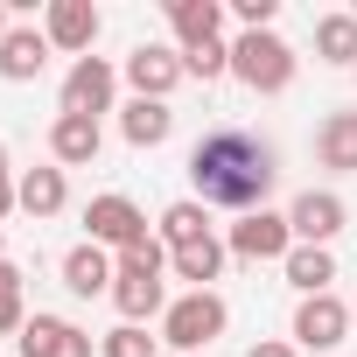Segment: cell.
I'll return each mask as SVG.
<instances>
[{"label":"cell","mask_w":357,"mask_h":357,"mask_svg":"<svg viewBox=\"0 0 357 357\" xmlns=\"http://www.w3.org/2000/svg\"><path fill=\"white\" fill-rule=\"evenodd\" d=\"M273 147L238 133V126H218L190 147V183L204 204L218 211H266V190H273Z\"/></svg>","instance_id":"1"},{"label":"cell","mask_w":357,"mask_h":357,"mask_svg":"<svg viewBox=\"0 0 357 357\" xmlns=\"http://www.w3.org/2000/svg\"><path fill=\"white\" fill-rule=\"evenodd\" d=\"M161 266H168V252L147 238V245H133V252H119V273H112V301H119V315L126 322H147V315H168V287H161Z\"/></svg>","instance_id":"2"},{"label":"cell","mask_w":357,"mask_h":357,"mask_svg":"<svg viewBox=\"0 0 357 357\" xmlns=\"http://www.w3.org/2000/svg\"><path fill=\"white\" fill-rule=\"evenodd\" d=\"M231 70H238V84L245 91H287L294 84V50L273 36V29H245L238 43H231Z\"/></svg>","instance_id":"3"},{"label":"cell","mask_w":357,"mask_h":357,"mask_svg":"<svg viewBox=\"0 0 357 357\" xmlns=\"http://www.w3.org/2000/svg\"><path fill=\"white\" fill-rule=\"evenodd\" d=\"M211 336H225V301L218 294H183V301H168V315H161V343H175V350H204Z\"/></svg>","instance_id":"4"},{"label":"cell","mask_w":357,"mask_h":357,"mask_svg":"<svg viewBox=\"0 0 357 357\" xmlns=\"http://www.w3.org/2000/svg\"><path fill=\"white\" fill-rule=\"evenodd\" d=\"M190 70H183V50H161V43H140L133 56H126V84L140 91V98H161L168 105V91L183 84Z\"/></svg>","instance_id":"5"},{"label":"cell","mask_w":357,"mask_h":357,"mask_svg":"<svg viewBox=\"0 0 357 357\" xmlns=\"http://www.w3.org/2000/svg\"><path fill=\"white\" fill-rule=\"evenodd\" d=\"M112 63L105 56H77L70 63V77H63V112H84V119H98V112H112Z\"/></svg>","instance_id":"6"},{"label":"cell","mask_w":357,"mask_h":357,"mask_svg":"<svg viewBox=\"0 0 357 357\" xmlns=\"http://www.w3.org/2000/svg\"><path fill=\"white\" fill-rule=\"evenodd\" d=\"M343 197H329V190H301L294 197V211H287V231H294V245H329L336 231H343Z\"/></svg>","instance_id":"7"},{"label":"cell","mask_w":357,"mask_h":357,"mask_svg":"<svg viewBox=\"0 0 357 357\" xmlns=\"http://www.w3.org/2000/svg\"><path fill=\"white\" fill-rule=\"evenodd\" d=\"M84 225H91V245H119V252L147 245V218H140V211H133L126 197H91Z\"/></svg>","instance_id":"8"},{"label":"cell","mask_w":357,"mask_h":357,"mask_svg":"<svg viewBox=\"0 0 357 357\" xmlns=\"http://www.w3.org/2000/svg\"><path fill=\"white\" fill-rule=\"evenodd\" d=\"M231 252H238V259H287V252H294V231H287L280 211H245V218L231 225Z\"/></svg>","instance_id":"9"},{"label":"cell","mask_w":357,"mask_h":357,"mask_svg":"<svg viewBox=\"0 0 357 357\" xmlns=\"http://www.w3.org/2000/svg\"><path fill=\"white\" fill-rule=\"evenodd\" d=\"M343 329H350V308H343L336 294H308V301L294 308V343H301V350H336Z\"/></svg>","instance_id":"10"},{"label":"cell","mask_w":357,"mask_h":357,"mask_svg":"<svg viewBox=\"0 0 357 357\" xmlns=\"http://www.w3.org/2000/svg\"><path fill=\"white\" fill-rule=\"evenodd\" d=\"M22 357H91V336L77 322H63V315H29Z\"/></svg>","instance_id":"11"},{"label":"cell","mask_w":357,"mask_h":357,"mask_svg":"<svg viewBox=\"0 0 357 357\" xmlns=\"http://www.w3.org/2000/svg\"><path fill=\"white\" fill-rule=\"evenodd\" d=\"M98 147H105L98 119H84V112H56V126H50V154H56L63 168H91Z\"/></svg>","instance_id":"12"},{"label":"cell","mask_w":357,"mask_h":357,"mask_svg":"<svg viewBox=\"0 0 357 357\" xmlns=\"http://www.w3.org/2000/svg\"><path fill=\"white\" fill-rule=\"evenodd\" d=\"M112 273H119V266H112V252H105V245H91V238L63 252V287H70V294H84V301H91V294H112Z\"/></svg>","instance_id":"13"},{"label":"cell","mask_w":357,"mask_h":357,"mask_svg":"<svg viewBox=\"0 0 357 357\" xmlns=\"http://www.w3.org/2000/svg\"><path fill=\"white\" fill-rule=\"evenodd\" d=\"M56 50H91L98 43V8H91V0H50V29H43Z\"/></svg>","instance_id":"14"},{"label":"cell","mask_w":357,"mask_h":357,"mask_svg":"<svg viewBox=\"0 0 357 357\" xmlns=\"http://www.w3.org/2000/svg\"><path fill=\"white\" fill-rule=\"evenodd\" d=\"M43 63H50V36L43 29H8V43H0V77L29 84V77H43Z\"/></svg>","instance_id":"15"},{"label":"cell","mask_w":357,"mask_h":357,"mask_svg":"<svg viewBox=\"0 0 357 357\" xmlns=\"http://www.w3.org/2000/svg\"><path fill=\"white\" fill-rule=\"evenodd\" d=\"M218 22H225V8H218V0H168V29L183 36V50L218 43Z\"/></svg>","instance_id":"16"},{"label":"cell","mask_w":357,"mask_h":357,"mask_svg":"<svg viewBox=\"0 0 357 357\" xmlns=\"http://www.w3.org/2000/svg\"><path fill=\"white\" fill-rule=\"evenodd\" d=\"M119 133H126L133 147H161V140L175 133V112H168L161 98H133V105L119 112Z\"/></svg>","instance_id":"17"},{"label":"cell","mask_w":357,"mask_h":357,"mask_svg":"<svg viewBox=\"0 0 357 357\" xmlns=\"http://www.w3.org/2000/svg\"><path fill=\"white\" fill-rule=\"evenodd\" d=\"M280 266H287V280L301 287V301H308V294H329V280H336V259H329V245H294Z\"/></svg>","instance_id":"18"},{"label":"cell","mask_w":357,"mask_h":357,"mask_svg":"<svg viewBox=\"0 0 357 357\" xmlns=\"http://www.w3.org/2000/svg\"><path fill=\"white\" fill-rule=\"evenodd\" d=\"M315 154H322V168H357V112H329L322 119V133H315Z\"/></svg>","instance_id":"19"},{"label":"cell","mask_w":357,"mask_h":357,"mask_svg":"<svg viewBox=\"0 0 357 357\" xmlns=\"http://www.w3.org/2000/svg\"><path fill=\"white\" fill-rule=\"evenodd\" d=\"M15 197H22V211H29V218H56V211H63V197H70V190H63V168H29L22 183H15Z\"/></svg>","instance_id":"20"},{"label":"cell","mask_w":357,"mask_h":357,"mask_svg":"<svg viewBox=\"0 0 357 357\" xmlns=\"http://www.w3.org/2000/svg\"><path fill=\"white\" fill-rule=\"evenodd\" d=\"M168 266H175V280H190V294H211V280H218V266H225V245H218V238L183 245V252H168Z\"/></svg>","instance_id":"21"},{"label":"cell","mask_w":357,"mask_h":357,"mask_svg":"<svg viewBox=\"0 0 357 357\" xmlns=\"http://www.w3.org/2000/svg\"><path fill=\"white\" fill-rule=\"evenodd\" d=\"M161 238H168V252L204 245V238H211V225H204V204H168V211H161Z\"/></svg>","instance_id":"22"},{"label":"cell","mask_w":357,"mask_h":357,"mask_svg":"<svg viewBox=\"0 0 357 357\" xmlns=\"http://www.w3.org/2000/svg\"><path fill=\"white\" fill-rule=\"evenodd\" d=\"M315 50L329 63H357V15H322L315 22Z\"/></svg>","instance_id":"23"},{"label":"cell","mask_w":357,"mask_h":357,"mask_svg":"<svg viewBox=\"0 0 357 357\" xmlns=\"http://www.w3.org/2000/svg\"><path fill=\"white\" fill-rule=\"evenodd\" d=\"M98 357H154V336H147L140 322H119V329L98 343Z\"/></svg>","instance_id":"24"},{"label":"cell","mask_w":357,"mask_h":357,"mask_svg":"<svg viewBox=\"0 0 357 357\" xmlns=\"http://www.w3.org/2000/svg\"><path fill=\"white\" fill-rule=\"evenodd\" d=\"M183 70H190V77H225V70H231V50H225V43H204V50H183Z\"/></svg>","instance_id":"25"},{"label":"cell","mask_w":357,"mask_h":357,"mask_svg":"<svg viewBox=\"0 0 357 357\" xmlns=\"http://www.w3.org/2000/svg\"><path fill=\"white\" fill-rule=\"evenodd\" d=\"M273 8H280V0H231V15H238L245 29H266V22H273Z\"/></svg>","instance_id":"26"},{"label":"cell","mask_w":357,"mask_h":357,"mask_svg":"<svg viewBox=\"0 0 357 357\" xmlns=\"http://www.w3.org/2000/svg\"><path fill=\"white\" fill-rule=\"evenodd\" d=\"M8 329H29V315H22V294H0V336Z\"/></svg>","instance_id":"27"},{"label":"cell","mask_w":357,"mask_h":357,"mask_svg":"<svg viewBox=\"0 0 357 357\" xmlns=\"http://www.w3.org/2000/svg\"><path fill=\"white\" fill-rule=\"evenodd\" d=\"M22 197H15V183H8V147H0V218H8Z\"/></svg>","instance_id":"28"},{"label":"cell","mask_w":357,"mask_h":357,"mask_svg":"<svg viewBox=\"0 0 357 357\" xmlns=\"http://www.w3.org/2000/svg\"><path fill=\"white\" fill-rule=\"evenodd\" d=\"M0 294H22V273H15L8 259H0Z\"/></svg>","instance_id":"29"},{"label":"cell","mask_w":357,"mask_h":357,"mask_svg":"<svg viewBox=\"0 0 357 357\" xmlns=\"http://www.w3.org/2000/svg\"><path fill=\"white\" fill-rule=\"evenodd\" d=\"M245 357H294V350H287V343H252Z\"/></svg>","instance_id":"30"},{"label":"cell","mask_w":357,"mask_h":357,"mask_svg":"<svg viewBox=\"0 0 357 357\" xmlns=\"http://www.w3.org/2000/svg\"><path fill=\"white\" fill-rule=\"evenodd\" d=\"M0 43H8V8H0Z\"/></svg>","instance_id":"31"},{"label":"cell","mask_w":357,"mask_h":357,"mask_svg":"<svg viewBox=\"0 0 357 357\" xmlns=\"http://www.w3.org/2000/svg\"><path fill=\"white\" fill-rule=\"evenodd\" d=\"M350 322H357V308H350Z\"/></svg>","instance_id":"32"}]
</instances>
